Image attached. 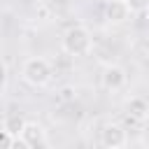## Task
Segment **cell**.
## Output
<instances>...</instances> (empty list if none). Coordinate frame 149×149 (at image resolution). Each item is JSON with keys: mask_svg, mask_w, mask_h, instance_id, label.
Masks as SVG:
<instances>
[{"mask_svg": "<svg viewBox=\"0 0 149 149\" xmlns=\"http://www.w3.org/2000/svg\"><path fill=\"white\" fill-rule=\"evenodd\" d=\"M63 51L70 56H84L91 51V33L84 26H72L63 35Z\"/></svg>", "mask_w": 149, "mask_h": 149, "instance_id": "1", "label": "cell"}, {"mask_svg": "<svg viewBox=\"0 0 149 149\" xmlns=\"http://www.w3.org/2000/svg\"><path fill=\"white\" fill-rule=\"evenodd\" d=\"M21 74L30 86H44L51 79V65L44 58H28L21 68Z\"/></svg>", "mask_w": 149, "mask_h": 149, "instance_id": "2", "label": "cell"}, {"mask_svg": "<svg viewBox=\"0 0 149 149\" xmlns=\"http://www.w3.org/2000/svg\"><path fill=\"white\" fill-rule=\"evenodd\" d=\"M100 142H102L105 149H123L126 142H128V133L119 123H107L100 130Z\"/></svg>", "mask_w": 149, "mask_h": 149, "instance_id": "3", "label": "cell"}, {"mask_svg": "<svg viewBox=\"0 0 149 149\" xmlns=\"http://www.w3.org/2000/svg\"><path fill=\"white\" fill-rule=\"evenodd\" d=\"M128 16H130V9H128L126 0H109L105 5V19L109 23H123V21H128Z\"/></svg>", "mask_w": 149, "mask_h": 149, "instance_id": "4", "label": "cell"}, {"mask_svg": "<svg viewBox=\"0 0 149 149\" xmlns=\"http://www.w3.org/2000/svg\"><path fill=\"white\" fill-rule=\"evenodd\" d=\"M123 84H126V72H123V68H119V65H107V68L102 70V86H105V88L119 91Z\"/></svg>", "mask_w": 149, "mask_h": 149, "instance_id": "5", "label": "cell"}, {"mask_svg": "<svg viewBox=\"0 0 149 149\" xmlns=\"http://www.w3.org/2000/svg\"><path fill=\"white\" fill-rule=\"evenodd\" d=\"M19 137H21L23 142H28L30 147H42L44 140H47V133H44V128H42L40 123H35V121H26V126H23V130H21Z\"/></svg>", "mask_w": 149, "mask_h": 149, "instance_id": "6", "label": "cell"}, {"mask_svg": "<svg viewBox=\"0 0 149 149\" xmlns=\"http://www.w3.org/2000/svg\"><path fill=\"white\" fill-rule=\"evenodd\" d=\"M149 116V105L144 98H130L128 100V119H135V121H144Z\"/></svg>", "mask_w": 149, "mask_h": 149, "instance_id": "7", "label": "cell"}, {"mask_svg": "<svg viewBox=\"0 0 149 149\" xmlns=\"http://www.w3.org/2000/svg\"><path fill=\"white\" fill-rule=\"evenodd\" d=\"M23 126H26V119H23L19 112H9V114L5 116L2 130H7L12 137H19V135H21V130H23Z\"/></svg>", "mask_w": 149, "mask_h": 149, "instance_id": "8", "label": "cell"}, {"mask_svg": "<svg viewBox=\"0 0 149 149\" xmlns=\"http://www.w3.org/2000/svg\"><path fill=\"white\" fill-rule=\"evenodd\" d=\"M126 5L130 9V14H133V12H144L149 7V0H126Z\"/></svg>", "mask_w": 149, "mask_h": 149, "instance_id": "9", "label": "cell"}, {"mask_svg": "<svg viewBox=\"0 0 149 149\" xmlns=\"http://www.w3.org/2000/svg\"><path fill=\"white\" fill-rule=\"evenodd\" d=\"M9 149H33L28 142H23L21 137H12V142H9Z\"/></svg>", "mask_w": 149, "mask_h": 149, "instance_id": "10", "label": "cell"}, {"mask_svg": "<svg viewBox=\"0 0 149 149\" xmlns=\"http://www.w3.org/2000/svg\"><path fill=\"white\" fill-rule=\"evenodd\" d=\"M9 142H12V135L0 128V149H9Z\"/></svg>", "mask_w": 149, "mask_h": 149, "instance_id": "11", "label": "cell"}, {"mask_svg": "<svg viewBox=\"0 0 149 149\" xmlns=\"http://www.w3.org/2000/svg\"><path fill=\"white\" fill-rule=\"evenodd\" d=\"M7 81V68H5V63H0V86Z\"/></svg>", "mask_w": 149, "mask_h": 149, "instance_id": "12", "label": "cell"}, {"mask_svg": "<svg viewBox=\"0 0 149 149\" xmlns=\"http://www.w3.org/2000/svg\"><path fill=\"white\" fill-rule=\"evenodd\" d=\"M19 2H26V0H19Z\"/></svg>", "mask_w": 149, "mask_h": 149, "instance_id": "13", "label": "cell"}]
</instances>
